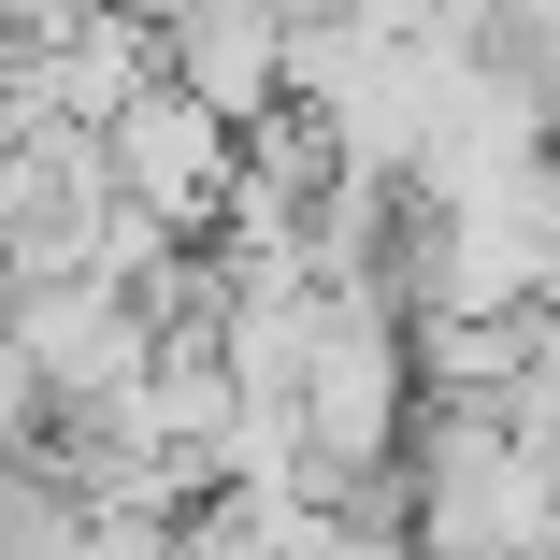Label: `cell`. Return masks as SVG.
Wrapping results in <instances>:
<instances>
[{
    "instance_id": "cell-1",
    "label": "cell",
    "mask_w": 560,
    "mask_h": 560,
    "mask_svg": "<svg viewBox=\"0 0 560 560\" xmlns=\"http://www.w3.org/2000/svg\"><path fill=\"white\" fill-rule=\"evenodd\" d=\"M0 316H15V346L44 360L58 417L130 402V388L159 374V316H144V288H116V273H44V288H0Z\"/></svg>"
},
{
    "instance_id": "cell-2",
    "label": "cell",
    "mask_w": 560,
    "mask_h": 560,
    "mask_svg": "<svg viewBox=\"0 0 560 560\" xmlns=\"http://www.w3.org/2000/svg\"><path fill=\"white\" fill-rule=\"evenodd\" d=\"M101 144H116V187L159 215V231H215V215H231V187H245V116H215L187 72H159Z\"/></svg>"
},
{
    "instance_id": "cell-3",
    "label": "cell",
    "mask_w": 560,
    "mask_h": 560,
    "mask_svg": "<svg viewBox=\"0 0 560 560\" xmlns=\"http://www.w3.org/2000/svg\"><path fill=\"white\" fill-rule=\"evenodd\" d=\"M288 58H302L288 0H187V15H173V72L215 101V116H245V130L288 101Z\"/></svg>"
},
{
    "instance_id": "cell-4",
    "label": "cell",
    "mask_w": 560,
    "mask_h": 560,
    "mask_svg": "<svg viewBox=\"0 0 560 560\" xmlns=\"http://www.w3.org/2000/svg\"><path fill=\"white\" fill-rule=\"evenodd\" d=\"M44 431H58V388H44V360L15 346V316H0V460H30Z\"/></svg>"
},
{
    "instance_id": "cell-5",
    "label": "cell",
    "mask_w": 560,
    "mask_h": 560,
    "mask_svg": "<svg viewBox=\"0 0 560 560\" xmlns=\"http://www.w3.org/2000/svg\"><path fill=\"white\" fill-rule=\"evenodd\" d=\"M445 15H460V44H475V30H489V15H503V0H445Z\"/></svg>"
},
{
    "instance_id": "cell-6",
    "label": "cell",
    "mask_w": 560,
    "mask_h": 560,
    "mask_svg": "<svg viewBox=\"0 0 560 560\" xmlns=\"http://www.w3.org/2000/svg\"><path fill=\"white\" fill-rule=\"evenodd\" d=\"M546 130H560V72H546Z\"/></svg>"
}]
</instances>
